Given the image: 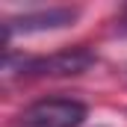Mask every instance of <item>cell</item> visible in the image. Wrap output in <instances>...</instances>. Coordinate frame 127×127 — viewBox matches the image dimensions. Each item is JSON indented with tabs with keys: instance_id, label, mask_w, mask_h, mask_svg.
Instances as JSON below:
<instances>
[{
	"instance_id": "1",
	"label": "cell",
	"mask_w": 127,
	"mask_h": 127,
	"mask_svg": "<svg viewBox=\"0 0 127 127\" xmlns=\"http://www.w3.org/2000/svg\"><path fill=\"white\" fill-rule=\"evenodd\" d=\"M86 106L71 97H47L21 112V127H80Z\"/></svg>"
},
{
	"instance_id": "2",
	"label": "cell",
	"mask_w": 127,
	"mask_h": 127,
	"mask_svg": "<svg viewBox=\"0 0 127 127\" xmlns=\"http://www.w3.org/2000/svg\"><path fill=\"white\" fill-rule=\"evenodd\" d=\"M95 62L92 53L86 50H65V53H53V56H38V59H24L21 71L24 74H80Z\"/></svg>"
},
{
	"instance_id": "3",
	"label": "cell",
	"mask_w": 127,
	"mask_h": 127,
	"mask_svg": "<svg viewBox=\"0 0 127 127\" xmlns=\"http://www.w3.org/2000/svg\"><path fill=\"white\" fill-rule=\"evenodd\" d=\"M77 18V9H47V12H35V15H24L18 21H12L9 27L18 24V30H53V27H65Z\"/></svg>"
}]
</instances>
